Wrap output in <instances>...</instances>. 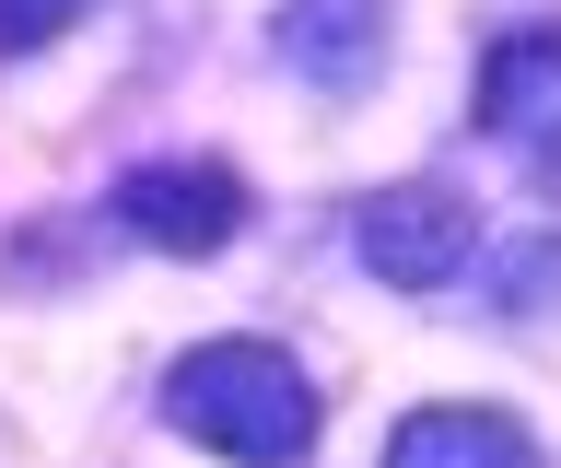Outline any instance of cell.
Masks as SVG:
<instances>
[{"label": "cell", "instance_id": "obj_5", "mask_svg": "<svg viewBox=\"0 0 561 468\" xmlns=\"http://www.w3.org/2000/svg\"><path fill=\"white\" fill-rule=\"evenodd\" d=\"M386 468H550V457L526 445V422H515V410L433 398V410H410V422L386 433Z\"/></svg>", "mask_w": 561, "mask_h": 468}, {"label": "cell", "instance_id": "obj_2", "mask_svg": "<svg viewBox=\"0 0 561 468\" xmlns=\"http://www.w3.org/2000/svg\"><path fill=\"white\" fill-rule=\"evenodd\" d=\"M351 247H363V270L398 293H445L468 258H480V222H468V199L456 187H375L363 212H351Z\"/></svg>", "mask_w": 561, "mask_h": 468}, {"label": "cell", "instance_id": "obj_6", "mask_svg": "<svg viewBox=\"0 0 561 468\" xmlns=\"http://www.w3.org/2000/svg\"><path fill=\"white\" fill-rule=\"evenodd\" d=\"M480 129L491 141H515V129H550L561 117V24H515V36L480 47Z\"/></svg>", "mask_w": 561, "mask_h": 468}, {"label": "cell", "instance_id": "obj_3", "mask_svg": "<svg viewBox=\"0 0 561 468\" xmlns=\"http://www.w3.org/2000/svg\"><path fill=\"white\" fill-rule=\"evenodd\" d=\"M117 222L164 258H222L245 235V187H234V164H129L117 176Z\"/></svg>", "mask_w": 561, "mask_h": 468}, {"label": "cell", "instance_id": "obj_4", "mask_svg": "<svg viewBox=\"0 0 561 468\" xmlns=\"http://www.w3.org/2000/svg\"><path fill=\"white\" fill-rule=\"evenodd\" d=\"M386 12H398V0H280L270 36H280V59H293L316 94H363V82L386 71Z\"/></svg>", "mask_w": 561, "mask_h": 468}, {"label": "cell", "instance_id": "obj_7", "mask_svg": "<svg viewBox=\"0 0 561 468\" xmlns=\"http://www.w3.org/2000/svg\"><path fill=\"white\" fill-rule=\"evenodd\" d=\"M94 0H0V47H47V36H70Z\"/></svg>", "mask_w": 561, "mask_h": 468}, {"label": "cell", "instance_id": "obj_8", "mask_svg": "<svg viewBox=\"0 0 561 468\" xmlns=\"http://www.w3.org/2000/svg\"><path fill=\"white\" fill-rule=\"evenodd\" d=\"M526 164H538V199H561V117L538 129V152H526Z\"/></svg>", "mask_w": 561, "mask_h": 468}, {"label": "cell", "instance_id": "obj_1", "mask_svg": "<svg viewBox=\"0 0 561 468\" xmlns=\"http://www.w3.org/2000/svg\"><path fill=\"white\" fill-rule=\"evenodd\" d=\"M164 422L187 433V445H210V457H234V468H305L316 457V387L270 340L175 352L164 363Z\"/></svg>", "mask_w": 561, "mask_h": 468}]
</instances>
